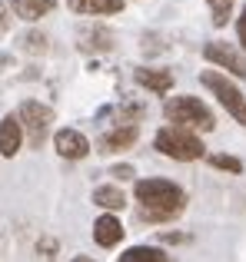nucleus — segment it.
<instances>
[{"mask_svg": "<svg viewBox=\"0 0 246 262\" xmlns=\"http://www.w3.org/2000/svg\"><path fill=\"white\" fill-rule=\"evenodd\" d=\"M136 136H140L136 123H120V126L110 129V133L100 136V149H104V153H123V149H130L136 143Z\"/></svg>", "mask_w": 246, "mask_h": 262, "instance_id": "8", "label": "nucleus"}, {"mask_svg": "<svg viewBox=\"0 0 246 262\" xmlns=\"http://www.w3.org/2000/svg\"><path fill=\"white\" fill-rule=\"evenodd\" d=\"M20 47H24L27 53H47V37L40 30H30L20 37Z\"/></svg>", "mask_w": 246, "mask_h": 262, "instance_id": "18", "label": "nucleus"}, {"mask_svg": "<svg viewBox=\"0 0 246 262\" xmlns=\"http://www.w3.org/2000/svg\"><path fill=\"white\" fill-rule=\"evenodd\" d=\"M20 143H24V126H20L17 116H4L0 120V156L13 160L20 153Z\"/></svg>", "mask_w": 246, "mask_h": 262, "instance_id": "9", "label": "nucleus"}, {"mask_svg": "<svg viewBox=\"0 0 246 262\" xmlns=\"http://www.w3.org/2000/svg\"><path fill=\"white\" fill-rule=\"evenodd\" d=\"M53 149H57L64 160H84L87 153H90V143H87V136L80 133V129H60L57 136H53Z\"/></svg>", "mask_w": 246, "mask_h": 262, "instance_id": "7", "label": "nucleus"}, {"mask_svg": "<svg viewBox=\"0 0 246 262\" xmlns=\"http://www.w3.org/2000/svg\"><path fill=\"white\" fill-rule=\"evenodd\" d=\"M153 146L160 149L163 156H170V160H180V163L200 160V156L207 153V146H203L200 136L190 133V129H180V126H163L160 133H156Z\"/></svg>", "mask_w": 246, "mask_h": 262, "instance_id": "3", "label": "nucleus"}, {"mask_svg": "<svg viewBox=\"0 0 246 262\" xmlns=\"http://www.w3.org/2000/svg\"><path fill=\"white\" fill-rule=\"evenodd\" d=\"M187 236H180V232H163V243H183Z\"/></svg>", "mask_w": 246, "mask_h": 262, "instance_id": "23", "label": "nucleus"}, {"mask_svg": "<svg viewBox=\"0 0 246 262\" xmlns=\"http://www.w3.org/2000/svg\"><path fill=\"white\" fill-rule=\"evenodd\" d=\"M7 27H10V13H7V7L0 4V33H7Z\"/></svg>", "mask_w": 246, "mask_h": 262, "instance_id": "22", "label": "nucleus"}, {"mask_svg": "<svg viewBox=\"0 0 246 262\" xmlns=\"http://www.w3.org/2000/svg\"><path fill=\"white\" fill-rule=\"evenodd\" d=\"M207 4H210V13H213V24L227 27L230 13H233V0H207Z\"/></svg>", "mask_w": 246, "mask_h": 262, "instance_id": "17", "label": "nucleus"}, {"mask_svg": "<svg viewBox=\"0 0 246 262\" xmlns=\"http://www.w3.org/2000/svg\"><path fill=\"white\" fill-rule=\"evenodd\" d=\"M57 7V0H10V10L24 20H40Z\"/></svg>", "mask_w": 246, "mask_h": 262, "instance_id": "12", "label": "nucleus"}, {"mask_svg": "<svg viewBox=\"0 0 246 262\" xmlns=\"http://www.w3.org/2000/svg\"><path fill=\"white\" fill-rule=\"evenodd\" d=\"M93 203L107 212H117V209L127 206V196H123L117 186H97V189H93Z\"/></svg>", "mask_w": 246, "mask_h": 262, "instance_id": "14", "label": "nucleus"}, {"mask_svg": "<svg viewBox=\"0 0 246 262\" xmlns=\"http://www.w3.org/2000/svg\"><path fill=\"white\" fill-rule=\"evenodd\" d=\"M110 176H117V179H133L136 173H133V166H113Z\"/></svg>", "mask_w": 246, "mask_h": 262, "instance_id": "20", "label": "nucleus"}, {"mask_svg": "<svg viewBox=\"0 0 246 262\" xmlns=\"http://www.w3.org/2000/svg\"><path fill=\"white\" fill-rule=\"evenodd\" d=\"M93 239H97V246H104V249L117 246L120 239H123V226H120V219L113 216V212H104V216L93 223Z\"/></svg>", "mask_w": 246, "mask_h": 262, "instance_id": "10", "label": "nucleus"}, {"mask_svg": "<svg viewBox=\"0 0 246 262\" xmlns=\"http://www.w3.org/2000/svg\"><path fill=\"white\" fill-rule=\"evenodd\" d=\"M200 80H203L207 90H213V96L227 106V113L233 116L240 126H246V96L240 93V86H236L233 80H227L223 73H216V70H203Z\"/></svg>", "mask_w": 246, "mask_h": 262, "instance_id": "4", "label": "nucleus"}, {"mask_svg": "<svg viewBox=\"0 0 246 262\" xmlns=\"http://www.w3.org/2000/svg\"><path fill=\"white\" fill-rule=\"evenodd\" d=\"M17 120H20V126H24L27 140H30V146H40V143L47 140V133H50L53 110L44 106V103H37V100H27V103H20Z\"/></svg>", "mask_w": 246, "mask_h": 262, "instance_id": "5", "label": "nucleus"}, {"mask_svg": "<svg viewBox=\"0 0 246 262\" xmlns=\"http://www.w3.org/2000/svg\"><path fill=\"white\" fill-rule=\"evenodd\" d=\"M203 57L210 60V63H216V67H223V70H230L233 77H246V57L236 47H230V43H220V40H213V43H207L203 47Z\"/></svg>", "mask_w": 246, "mask_h": 262, "instance_id": "6", "label": "nucleus"}, {"mask_svg": "<svg viewBox=\"0 0 246 262\" xmlns=\"http://www.w3.org/2000/svg\"><path fill=\"white\" fill-rule=\"evenodd\" d=\"M80 47H84V50H110L113 37L107 30H93V33H84V37H80Z\"/></svg>", "mask_w": 246, "mask_h": 262, "instance_id": "16", "label": "nucleus"}, {"mask_svg": "<svg viewBox=\"0 0 246 262\" xmlns=\"http://www.w3.org/2000/svg\"><path fill=\"white\" fill-rule=\"evenodd\" d=\"M163 113H167L170 126L190 129V133H210L216 126V116L210 113V106L200 96H170L163 103Z\"/></svg>", "mask_w": 246, "mask_h": 262, "instance_id": "2", "label": "nucleus"}, {"mask_svg": "<svg viewBox=\"0 0 246 262\" xmlns=\"http://www.w3.org/2000/svg\"><path fill=\"white\" fill-rule=\"evenodd\" d=\"M133 80L140 86H147L150 93H170L173 90V73L170 70H153V67H140L133 73Z\"/></svg>", "mask_w": 246, "mask_h": 262, "instance_id": "11", "label": "nucleus"}, {"mask_svg": "<svg viewBox=\"0 0 246 262\" xmlns=\"http://www.w3.org/2000/svg\"><path fill=\"white\" fill-rule=\"evenodd\" d=\"M70 262H93L90 256H77V259H70Z\"/></svg>", "mask_w": 246, "mask_h": 262, "instance_id": "24", "label": "nucleus"}, {"mask_svg": "<svg viewBox=\"0 0 246 262\" xmlns=\"http://www.w3.org/2000/svg\"><path fill=\"white\" fill-rule=\"evenodd\" d=\"M236 33H240V43H243V50H246V7H243V13H240V24H236Z\"/></svg>", "mask_w": 246, "mask_h": 262, "instance_id": "21", "label": "nucleus"}, {"mask_svg": "<svg viewBox=\"0 0 246 262\" xmlns=\"http://www.w3.org/2000/svg\"><path fill=\"white\" fill-rule=\"evenodd\" d=\"M136 203H140V219L167 223V219H176L183 212L187 192L170 179H140L136 183Z\"/></svg>", "mask_w": 246, "mask_h": 262, "instance_id": "1", "label": "nucleus"}, {"mask_svg": "<svg viewBox=\"0 0 246 262\" xmlns=\"http://www.w3.org/2000/svg\"><path fill=\"white\" fill-rule=\"evenodd\" d=\"M120 262H170L163 249H153V246H133L120 256Z\"/></svg>", "mask_w": 246, "mask_h": 262, "instance_id": "15", "label": "nucleus"}, {"mask_svg": "<svg viewBox=\"0 0 246 262\" xmlns=\"http://www.w3.org/2000/svg\"><path fill=\"white\" fill-rule=\"evenodd\" d=\"M73 13H87V17H97V13H120L123 0H67Z\"/></svg>", "mask_w": 246, "mask_h": 262, "instance_id": "13", "label": "nucleus"}, {"mask_svg": "<svg viewBox=\"0 0 246 262\" xmlns=\"http://www.w3.org/2000/svg\"><path fill=\"white\" fill-rule=\"evenodd\" d=\"M210 163H213L216 169H227V173H243V163L236 160V156H223V153H216V156H210Z\"/></svg>", "mask_w": 246, "mask_h": 262, "instance_id": "19", "label": "nucleus"}]
</instances>
